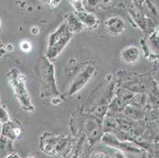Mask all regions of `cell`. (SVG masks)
<instances>
[{
	"mask_svg": "<svg viewBox=\"0 0 159 158\" xmlns=\"http://www.w3.org/2000/svg\"><path fill=\"white\" fill-rule=\"evenodd\" d=\"M23 44H21V48L25 51H27V49L29 48V50L30 49V45H29V43H27V42H23L22 43Z\"/></svg>",
	"mask_w": 159,
	"mask_h": 158,
	"instance_id": "obj_1",
	"label": "cell"
}]
</instances>
